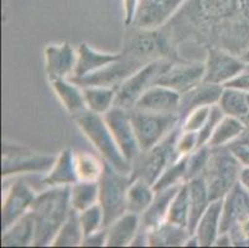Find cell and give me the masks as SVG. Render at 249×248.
Wrapping results in <instances>:
<instances>
[{"instance_id":"9","label":"cell","mask_w":249,"mask_h":248,"mask_svg":"<svg viewBox=\"0 0 249 248\" xmlns=\"http://www.w3.org/2000/svg\"><path fill=\"white\" fill-rule=\"evenodd\" d=\"M55 159V156L35 153L29 148L4 142L1 175L5 179L19 174L47 172Z\"/></svg>"},{"instance_id":"18","label":"cell","mask_w":249,"mask_h":248,"mask_svg":"<svg viewBox=\"0 0 249 248\" xmlns=\"http://www.w3.org/2000/svg\"><path fill=\"white\" fill-rule=\"evenodd\" d=\"M248 216L249 191L246 190L238 181L223 197L221 232H228Z\"/></svg>"},{"instance_id":"44","label":"cell","mask_w":249,"mask_h":248,"mask_svg":"<svg viewBox=\"0 0 249 248\" xmlns=\"http://www.w3.org/2000/svg\"><path fill=\"white\" fill-rule=\"evenodd\" d=\"M233 246L249 247V216L228 231Z\"/></svg>"},{"instance_id":"19","label":"cell","mask_w":249,"mask_h":248,"mask_svg":"<svg viewBox=\"0 0 249 248\" xmlns=\"http://www.w3.org/2000/svg\"><path fill=\"white\" fill-rule=\"evenodd\" d=\"M180 102V92L155 83L140 97L135 108L153 113H178Z\"/></svg>"},{"instance_id":"16","label":"cell","mask_w":249,"mask_h":248,"mask_svg":"<svg viewBox=\"0 0 249 248\" xmlns=\"http://www.w3.org/2000/svg\"><path fill=\"white\" fill-rule=\"evenodd\" d=\"M45 71L50 82L71 78L77 63V50L69 42L49 44L45 47Z\"/></svg>"},{"instance_id":"21","label":"cell","mask_w":249,"mask_h":248,"mask_svg":"<svg viewBox=\"0 0 249 248\" xmlns=\"http://www.w3.org/2000/svg\"><path fill=\"white\" fill-rule=\"evenodd\" d=\"M223 87L225 86L213 85V83L202 81L187 92L182 93L178 112L180 120H182L183 117L189 112H191L192 109L202 106H213V104L218 103Z\"/></svg>"},{"instance_id":"23","label":"cell","mask_w":249,"mask_h":248,"mask_svg":"<svg viewBox=\"0 0 249 248\" xmlns=\"http://www.w3.org/2000/svg\"><path fill=\"white\" fill-rule=\"evenodd\" d=\"M142 227L140 215L133 212H125L117 218L114 222L106 227L107 229V247H126L130 246Z\"/></svg>"},{"instance_id":"4","label":"cell","mask_w":249,"mask_h":248,"mask_svg":"<svg viewBox=\"0 0 249 248\" xmlns=\"http://www.w3.org/2000/svg\"><path fill=\"white\" fill-rule=\"evenodd\" d=\"M242 168L230 147L212 148L211 158L202 174L211 200L223 199L230 192L239 181Z\"/></svg>"},{"instance_id":"53","label":"cell","mask_w":249,"mask_h":248,"mask_svg":"<svg viewBox=\"0 0 249 248\" xmlns=\"http://www.w3.org/2000/svg\"><path fill=\"white\" fill-rule=\"evenodd\" d=\"M247 98H248V103H249V92H247Z\"/></svg>"},{"instance_id":"1","label":"cell","mask_w":249,"mask_h":248,"mask_svg":"<svg viewBox=\"0 0 249 248\" xmlns=\"http://www.w3.org/2000/svg\"><path fill=\"white\" fill-rule=\"evenodd\" d=\"M175 17L222 35H248L249 0H187Z\"/></svg>"},{"instance_id":"38","label":"cell","mask_w":249,"mask_h":248,"mask_svg":"<svg viewBox=\"0 0 249 248\" xmlns=\"http://www.w3.org/2000/svg\"><path fill=\"white\" fill-rule=\"evenodd\" d=\"M186 163L187 156H181L170 164L153 185L154 190L161 191L186 183Z\"/></svg>"},{"instance_id":"24","label":"cell","mask_w":249,"mask_h":248,"mask_svg":"<svg viewBox=\"0 0 249 248\" xmlns=\"http://www.w3.org/2000/svg\"><path fill=\"white\" fill-rule=\"evenodd\" d=\"M76 181H78V179L74 168V152H72L71 149H65L56 156L51 169L45 172L42 183L52 188V186H71Z\"/></svg>"},{"instance_id":"17","label":"cell","mask_w":249,"mask_h":248,"mask_svg":"<svg viewBox=\"0 0 249 248\" xmlns=\"http://www.w3.org/2000/svg\"><path fill=\"white\" fill-rule=\"evenodd\" d=\"M169 49L167 38H165L164 34L159 33V29L155 30L139 29V34L130 38L123 52L150 62L158 58H164L169 52Z\"/></svg>"},{"instance_id":"50","label":"cell","mask_w":249,"mask_h":248,"mask_svg":"<svg viewBox=\"0 0 249 248\" xmlns=\"http://www.w3.org/2000/svg\"><path fill=\"white\" fill-rule=\"evenodd\" d=\"M239 57L242 58V61H243L246 65H249V45L241 52V54H239Z\"/></svg>"},{"instance_id":"34","label":"cell","mask_w":249,"mask_h":248,"mask_svg":"<svg viewBox=\"0 0 249 248\" xmlns=\"http://www.w3.org/2000/svg\"><path fill=\"white\" fill-rule=\"evenodd\" d=\"M218 107L225 115L241 118L249 112V103L247 98V92L235 87L225 86L222 90L221 97L218 99Z\"/></svg>"},{"instance_id":"11","label":"cell","mask_w":249,"mask_h":248,"mask_svg":"<svg viewBox=\"0 0 249 248\" xmlns=\"http://www.w3.org/2000/svg\"><path fill=\"white\" fill-rule=\"evenodd\" d=\"M103 118L123 155L133 163L142 153V150L133 126L130 111L113 106L106 114H103Z\"/></svg>"},{"instance_id":"37","label":"cell","mask_w":249,"mask_h":248,"mask_svg":"<svg viewBox=\"0 0 249 248\" xmlns=\"http://www.w3.org/2000/svg\"><path fill=\"white\" fill-rule=\"evenodd\" d=\"M190 220V195L189 185L187 183L181 184L178 189L176 194L174 195L173 201L170 205L169 212H167L166 221L181 227L189 226Z\"/></svg>"},{"instance_id":"5","label":"cell","mask_w":249,"mask_h":248,"mask_svg":"<svg viewBox=\"0 0 249 248\" xmlns=\"http://www.w3.org/2000/svg\"><path fill=\"white\" fill-rule=\"evenodd\" d=\"M181 131V124H178L169 135L159 144L151 148L150 150L142 152L132 163L133 170L130 179H142L154 185L159 179L164 170L178 159L175 150V143Z\"/></svg>"},{"instance_id":"26","label":"cell","mask_w":249,"mask_h":248,"mask_svg":"<svg viewBox=\"0 0 249 248\" xmlns=\"http://www.w3.org/2000/svg\"><path fill=\"white\" fill-rule=\"evenodd\" d=\"M191 233L186 227L164 221L159 226L148 229L149 247H180L186 245Z\"/></svg>"},{"instance_id":"30","label":"cell","mask_w":249,"mask_h":248,"mask_svg":"<svg viewBox=\"0 0 249 248\" xmlns=\"http://www.w3.org/2000/svg\"><path fill=\"white\" fill-rule=\"evenodd\" d=\"M246 131L247 128L243 119L231 117V115H223V118L217 124L207 145L210 148L228 147L238 138H241L246 133Z\"/></svg>"},{"instance_id":"45","label":"cell","mask_w":249,"mask_h":248,"mask_svg":"<svg viewBox=\"0 0 249 248\" xmlns=\"http://www.w3.org/2000/svg\"><path fill=\"white\" fill-rule=\"evenodd\" d=\"M140 0H123V10H124V24L126 26L134 24L137 18L138 9H139Z\"/></svg>"},{"instance_id":"2","label":"cell","mask_w":249,"mask_h":248,"mask_svg":"<svg viewBox=\"0 0 249 248\" xmlns=\"http://www.w3.org/2000/svg\"><path fill=\"white\" fill-rule=\"evenodd\" d=\"M71 211L70 186H52L37 194L29 211L35 226L34 247L51 245Z\"/></svg>"},{"instance_id":"20","label":"cell","mask_w":249,"mask_h":248,"mask_svg":"<svg viewBox=\"0 0 249 248\" xmlns=\"http://www.w3.org/2000/svg\"><path fill=\"white\" fill-rule=\"evenodd\" d=\"M122 57V52H102L93 49L86 42L80 44L77 47V63L74 68L73 76L70 79H81L94 72L99 71L109 63L119 60Z\"/></svg>"},{"instance_id":"15","label":"cell","mask_w":249,"mask_h":248,"mask_svg":"<svg viewBox=\"0 0 249 248\" xmlns=\"http://www.w3.org/2000/svg\"><path fill=\"white\" fill-rule=\"evenodd\" d=\"M205 77V63L170 62L159 76L156 83L178 91L181 95L201 83Z\"/></svg>"},{"instance_id":"42","label":"cell","mask_w":249,"mask_h":248,"mask_svg":"<svg viewBox=\"0 0 249 248\" xmlns=\"http://www.w3.org/2000/svg\"><path fill=\"white\" fill-rule=\"evenodd\" d=\"M198 148V133L197 132L183 131L181 128L175 143V150L178 158L187 156Z\"/></svg>"},{"instance_id":"41","label":"cell","mask_w":249,"mask_h":248,"mask_svg":"<svg viewBox=\"0 0 249 248\" xmlns=\"http://www.w3.org/2000/svg\"><path fill=\"white\" fill-rule=\"evenodd\" d=\"M212 106H202L198 108L192 109L191 112L187 113L183 119L181 120V128L183 131H191V132H198L205 123L207 122L210 113H211Z\"/></svg>"},{"instance_id":"40","label":"cell","mask_w":249,"mask_h":248,"mask_svg":"<svg viewBox=\"0 0 249 248\" xmlns=\"http://www.w3.org/2000/svg\"><path fill=\"white\" fill-rule=\"evenodd\" d=\"M78 217H80L85 237L104 229V215L99 204L93 205V206L78 212Z\"/></svg>"},{"instance_id":"6","label":"cell","mask_w":249,"mask_h":248,"mask_svg":"<svg viewBox=\"0 0 249 248\" xmlns=\"http://www.w3.org/2000/svg\"><path fill=\"white\" fill-rule=\"evenodd\" d=\"M133 126L142 152L159 144L181 123L178 113H153L130 109Z\"/></svg>"},{"instance_id":"7","label":"cell","mask_w":249,"mask_h":248,"mask_svg":"<svg viewBox=\"0 0 249 248\" xmlns=\"http://www.w3.org/2000/svg\"><path fill=\"white\" fill-rule=\"evenodd\" d=\"M98 184V204L103 210L104 227H107L117 218L128 212L126 191L130 184V176L118 172L108 164H106V169Z\"/></svg>"},{"instance_id":"28","label":"cell","mask_w":249,"mask_h":248,"mask_svg":"<svg viewBox=\"0 0 249 248\" xmlns=\"http://www.w3.org/2000/svg\"><path fill=\"white\" fill-rule=\"evenodd\" d=\"M178 188H180V185L165 189L161 191H155L153 202L146 209L145 212L140 216L142 217V227H144L145 229H150L166 221L170 205H171L174 195L176 194Z\"/></svg>"},{"instance_id":"25","label":"cell","mask_w":249,"mask_h":248,"mask_svg":"<svg viewBox=\"0 0 249 248\" xmlns=\"http://www.w3.org/2000/svg\"><path fill=\"white\" fill-rule=\"evenodd\" d=\"M50 83L55 95H57L58 101L70 115L76 117L87 109L82 87L77 85L76 82L70 78H63L52 81Z\"/></svg>"},{"instance_id":"47","label":"cell","mask_w":249,"mask_h":248,"mask_svg":"<svg viewBox=\"0 0 249 248\" xmlns=\"http://www.w3.org/2000/svg\"><path fill=\"white\" fill-rule=\"evenodd\" d=\"M106 242H107V229L104 227L101 231L86 236L83 238L82 246L83 247H103L106 246Z\"/></svg>"},{"instance_id":"8","label":"cell","mask_w":249,"mask_h":248,"mask_svg":"<svg viewBox=\"0 0 249 248\" xmlns=\"http://www.w3.org/2000/svg\"><path fill=\"white\" fill-rule=\"evenodd\" d=\"M171 61L165 58H158L140 67L137 72L122 82L121 85L115 88L114 106L122 107L125 109H133L137 106L138 101L144 93L153 85H155L160 75L164 72L165 68L170 65Z\"/></svg>"},{"instance_id":"14","label":"cell","mask_w":249,"mask_h":248,"mask_svg":"<svg viewBox=\"0 0 249 248\" xmlns=\"http://www.w3.org/2000/svg\"><path fill=\"white\" fill-rule=\"evenodd\" d=\"M187 0H140L134 24L138 29L155 30L175 17Z\"/></svg>"},{"instance_id":"52","label":"cell","mask_w":249,"mask_h":248,"mask_svg":"<svg viewBox=\"0 0 249 248\" xmlns=\"http://www.w3.org/2000/svg\"><path fill=\"white\" fill-rule=\"evenodd\" d=\"M243 122H244V124H246V128H247V131H249V112L247 113L246 115H244V118H243Z\"/></svg>"},{"instance_id":"51","label":"cell","mask_w":249,"mask_h":248,"mask_svg":"<svg viewBox=\"0 0 249 248\" xmlns=\"http://www.w3.org/2000/svg\"><path fill=\"white\" fill-rule=\"evenodd\" d=\"M235 142L243 143V144L249 145V131H246V133H244L241 138H238V139L235 140Z\"/></svg>"},{"instance_id":"31","label":"cell","mask_w":249,"mask_h":248,"mask_svg":"<svg viewBox=\"0 0 249 248\" xmlns=\"http://www.w3.org/2000/svg\"><path fill=\"white\" fill-rule=\"evenodd\" d=\"M155 196L153 185L142 179H130V184L126 191V206L129 212L142 216L150 206Z\"/></svg>"},{"instance_id":"29","label":"cell","mask_w":249,"mask_h":248,"mask_svg":"<svg viewBox=\"0 0 249 248\" xmlns=\"http://www.w3.org/2000/svg\"><path fill=\"white\" fill-rule=\"evenodd\" d=\"M1 246L3 247H26L33 246L35 226L33 217L28 212L24 217L18 220L6 229L1 231Z\"/></svg>"},{"instance_id":"22","label":"cell","mask_w":249,"mask_h":248,"mask_svg":"<svg viewBox=\"0 0 249 248\" xmlns=\"http://www.w3.org/2000/svg\"><path fill=\"white\" fill-rule=\"evenodd\" d=\"M222 206L223 199L212 200L207 210L201 216L192 235L196 237L198 247H212L221 233Z\"/></svg>"},{"instance_id":"32","label":"cell","mask_w":249,"mask_h":248,"mask_svg":"<svg viewBox=\"0 0 249 248\" xmlns=\"http://www.w3.org/2000/svg\"><path fill=\"white\" fill-rule=\"evenodd\" d=\"M74 168L78 181H99L106 169V163L101 156L89 152H76Z\"/></svg>"},{"instance_id":"12","label":"cell","mask_w":249,"mask_h":248,"mask_svg":"<svg viewBox=\"0 0 249 248\" xmlns=\"http://www.w3.org/2000/svg\"><path fill=\"white\" fill-rule=\"evenodd\" d=\"M148 63L146 61L138 58L132 55L122 52V57L114 62L109 63L99 71L85 77V78L76 79L77 85L81 87L86 86H103V87L117 88L122 82L125 81L128 77L137 72L140 67Z\"/></svg>"},{"instance_id":"49","label":"cell","mask_w":249,"mask_h":248,"mask_svg":"<svg viewBox=\"0 0 249 248\" xmlns=\"http://www.w3.org/2000/svg\"><path fill=\"white\" fill-rule=\"evenodd\" d=\"M239 184L243 186L246 190L249 191V168L243 167L239 174Z\"/></svg>"},{"instance_id":"10","label":"cell","mask_w":249,"mask_h":248,"mask_svg":"<svg viewBox=\"0 0 249 248\" xmlns=\"http://www.w3.org/2000/svg\"><path fill=\"white\" fill-rule=\"evenodd\" d=\"M205 77L203 81L213 85L226 86L233 78L244 71L246 63L239 55L221 47H208L205 60Z\"/></svg>"},{"instance_id":"36","label":"cell","mask_w":249,"mask_h":248,"mask_svg":"<svg viewBox=\"0 0 249 248\" xmlns=\"http://www.w3.org/2000/svg\"><path fill=\"white\" fill-rule=\"evenodd\" d=\"M98 181H76L70 186V201L72 210L81 212L86 209L98 204Z\"/></svg>"},{"instance_id":"35","label":"cell","mask_w":249,"mask_h":248,"mask_svg":"<svg viewBox=\"0 0 249 248\" xmlns=\"http://www.w3.org/2000/svg\"><path fill=\"white\" fill-rule=\"evenodd\" d=\"M83 238H85V235H83L78 212L72 210L50 246L52 247H78V246H82Z\"/></svg>"},{"instance_id":"13","label":"cell","mask_w":249,"mask_h":248,"mask_svg":"<svg viewBox=\"0 0 249 248\" xmlns=\"http://www.w3.org/2000/svg\"><path fill=\"white\" fill-rule=\"evenodd\" d=\"M37 194L29 184L17 180L5 189L1 204V231L10 227L31 210Z\"/></svg>"},{"instance_id":"43","label":"cell","mask_w":249,"mask_h":248,"mask_svg":"<svg viewBox=\"0 0 249 248\" xmlns=\"http://www.w3.org/2000/svg\"><path fill=\"white\" fill-rule=\"evenodd\" d=\"M225 113L222 112V109L219 108L218 104H213L211 108V113H210V117H208L207 122L205 123V126L197 132L198 133V148L203 147V145H207L210 142V138L213 134L214 129H216L217 124L219 123V120L223 118Z\"/></svg>"},{"instance_id":"46","label":"cell","mask_w":249,"mask_h":248,"mask_svg":"<svg viewBox=\"0 0 249 248\" xmlns=\"http://www.w3.org/2000/svg\"><path fill=\"white\" fill-rule=\"evenodd\" d=\"M228 147L232 150V153L234 154L237 160L242 164V167L249 168V145L243 144V143L233 142Z\"/></svg>"},{"instance_id":"27","label":"cell","mask_w":249,"mask_h":248,"mask_svg":"<svg viewBox=\"0 0 249 248\" xmlns=\"http://www.w3.org/2000/svg\"><path fill=\"white\" fill-rule=\"evenodd\" d=\"M187 185H189L190 195V220L187 229L192 235L200 221L201 216L207 210L212 200L202 175L187 181Z\"/></svg>"},{"instance_id":"3","label":"cell","mask_w":249,"mask_h":248,"mask_svg":"<svg viewBox=\"0 0 249 248\" xmlns=\"http://www.w3.org/2000/svg\"><path fill=\"white\" fill-rule=\"evenodd\" d=\"M73 120L88 142L93 145L104 163L121 174L128 176L132 175V163L123 155L117 145L103 115L86 109L82 113L73 117Z\"/></svg>"},{"instance_id":"39","label":"cell","mask_w":249,"mask_h":248,"mask_svg":"<svg viewBox=\"0 0 249 248\" xmlns=\"http://www.w3.org/2000/svg\"><path fill=\"white\" fill-rule=\"evenodd\" d=\"M212 153V148L208 145L197 148L194 153L187 155L186 163V183L194 177L201 176L207 168V164L210 161Z\"/></svg>"},{"instance_id":"48","label":"cell","mask_w":249,"mask_h":248,"mask_svg":"<svg viewBox=\"0 0 249 248\" xmlns=\"http://www.w3.org/2000/svg\"><path fill=\"white\" fill-rule=\"evenodd\" d=\"M226 86L239 88V90L249 92V65H246L244 71L241 72L238 76L235 77V78H233L232 81H231L230 83H227Z\"/></svg>"},{"instance_id":"33","label":"cell","mask_w":249,"mask_h":248,"mask_svg":"<svg viewBox=\"0 0 249 248\" xmlns=\"http://www.w3.org/2000/svg\"><path fill=\"white\" fill-rule=\"evenodd\" d=\"M85 95L86 107L90 112L97 114L106 113L114 106L117 91L113 87H103V86H86L82 87Z\"/></svg>"}]
</instances>
